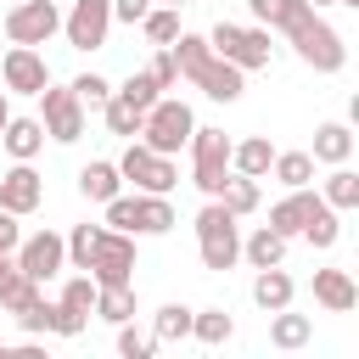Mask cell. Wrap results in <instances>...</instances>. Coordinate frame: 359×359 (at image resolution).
<instances>
[{
    "mask_svg": "<svg viewBox=\"0 0 359 359\" xmlns=\"http://www.w3.org/2000/svg\"><path fill=\"white\" fill-rule=\"evenodd\" d=\"M163 6H191V0H163Z\"/></svg>",
    "mask_w": 359,
    "mask_h": 359,
    "instance_id": "47",
    "label": "cell"
},
{
    "mask_svg": "<svg viewBox=\"0 0 359 359\" xmlns=\"http://www.w3.org/2000/svg\"><path fill=\"white\" fill-rule=\"evenodd\" d=\"M140 34H146L151 45H174V34H180V6H151V11L140 17Z\"/></svg>",
    "mask_w": 359,
    "mask_h": 359,
    "instance_id": "33",
    "label": "cell"
},
{
    "mask_svg": "<svg viewBox=\"0 0 359 359\" xmlns=\"http://www.w3.org/2000/svg\"><path fill=\"white\" fill-rule=\"evenodd\" d=\"M11 6H17V0H11Z\"/></svg>",
    "mask_w": 359,
    "mask_h": 359,
    "instance_id": "50",
    "label": "cell"
},
{
    "mask_svg": "<svg viewBox=\"0 0 359 359\" xmlns=\"http://www.w3.org/2000/svg\"><path fill=\"white\" fill-rule=\"evenodd\" d=\"M118 174H123V180H135V191H157V196H168V191H174V180H180L174 157L151 151L146 140H129V151L118 157Z\"/></svg>",
    "mask_w": 359,
    "mask_h": 359,
    "instance_id": "8",
    "label": "cell"
},
{
    "mask_svg": "<svg viewBox=\"0 0 359 359\" xmlns=\"http://www.w3.org/2000/svg\"><path fill=\"white\" fill-rule=\"evenodd\" d=\"M292 275L280 269V264H269V269H258L252 275V303L264 309V314H275V309H292Z\"/></svg>",
    "mask_w": 359,
    "mask_h": 359,
    "instance_id": "20",
    "label": "cell"
},
{
    "mask_svg": "<svg viewBox=\"0 0 359 359\" xmlns=\"http://www.w3.org/2000/svg\"><path fill=\"white\" fill-rule=\"evenodd\" d=\"M275 163V146L264 135H247V140H230V174H247V180H264Z\"/></svg>",
    "mask_w": 359,
    "mask_h": 359,
    "instance_id": "19",
    "label": "cell"
},
{
    "mask_svg": "<svg viewBox=\"0 0 359 359\" xmlns=\"http://www.w3.org/2000/svg\"><path fill=\"white\" fill-rule=\"evenodd\" d=\"M337 236H342V224H337V208H320V213L303 224V241H309V247H320V252H325V247H337Z\"/></svg>",
    "mask_w": 359,
    "mask_h": 359,
    "instance_id": "35",
    "label": "cell"
},
{
    "mask_svg": "<svg viewBox=\"0 0 359 359\" xmlns=\"http://www.w3.org/2000/svg\"><path fill=\"white\" fill-rule=\"evenodd\" d=\"M174 62H180V79H191L208 101H241V67L236 62H224V56H213V45H208V34H174Z\"/></svg>",
    "mask_w": 359,
    "mask_h": 359,
    "instance_id": "2",
    "label": "cell"
},
{
    "mask_svg": "<svg viewBox=\"0 0 359 359\" xmlns=\"http://www.w3.org/2000/svg\"><path fill=\"white\" fill-rule=\"evenodd\" d=\"M34 297H39V280H28V275H22V264L6 252V258H0V303L17 314V309H28Z\"/></svg>",
    "mask_w": 359,
    "mask_h": 359,
    "instance_id": "23",
    "label": "cell"
},
{
    "mask_svg": "<svg viewBox=\"0 0 359 359\" xmlns=\"http://www.w3.org/2000/svg\"><path fill=\"white\" fill-rule=\"evenodd\" d=\"M17 241H22V224H17V213H6V208H0V258H6V252H17Z\"/></svg>",
    "mask_w": 359,
    "mask_h": 359,
    "instance_id": "44",
    "label": "cell"
},
{
    "mask_svg": "<svg viewBox=\"0 0 359 359\" xmlns=\"http://www.w3.org/2000/svg\"><path fill=\"white\" fill-rule=\"evenodd\" d=\"M0 353H6V337H0Z\"/></svg>",
    "mask_w": 359,
    "mask_h": 359,
    "instance_id": "49",
    "label": "cell"
},
{
    "mask_svg": "<svg viewBox=\"0 0 359 359\" xmlns=\"http://www.w3.org/2000/svg\"><path fill=\"white\" fill-rule=\"evenodd\" d=\"M118 95H123V101H129V107H140V112H146V107H151V101H157V95H163V90H157V84H151V73H146V67H140V73H129V79H123V84H118Z\"/></svg>",
    "mask_w": 359,
    "mask_h": 359,
    "instance_id": "37",
    "label": "cell"
},
{
    "mask_svg": "<svg viewBox=\"0 0 359 359\" xmlns=\"http://www.w3.org/2000/svg\"><path fill=\"white\" fill-rule=\"evenodd\" d=\"M309 6H337V0H309Z\"/></svg>",
    "mask_w": 359,
    "mask_h": 359,
    "instance_id": "46",
    "label": "cell"
},
{
    "mask_svg": "<svg viewBox=\"0 0 359 359\" xmlns=\"http://www.w3.org/2000/svg\"><path fill=\"white\" fill-rule=\"evenodd\" d=\"M191 129H196V112H191L180 95H157V101L146 107V118H140V135H135V140H146L151 151L174 157V151L191 140Z\"/></svg>",
    "mask_w": 359,
    "mask_h": 359,
    "instance_id": "4",
    "label": "cell"
},
{
    "mask_svg": "<svg viewBox=\"0 0 359 359\" xmlns=\"http://www.w3.org/2000/svg\"><path fill=\"white\" fill-rule=\"evenodd\" d=\"M337 6H359V0H337Z\"/></svg>",
    "mask_w": 359,
    "mask_h": 359,
    "instance_id": "48",
    "label": "cell"
},
{
    "mask_svg": "<svg viewBox=\"0 0 359 359\" xmlns=\"http://www.w3.org/2000/svg\"><path fill=\"white\" fill-rule=\"evenodd\" d=\"M320 208H325V196H320V191H309V185H297L292 196H280V202L269 208V230H280V236L292 241V236H303V224H309Z\"/></svg>",
    "mask_w": 359,
    "mask_h": 359,
    "instance_id": "16",
    "label": "cell"
},
{
    "mask_svg": "<svg viewBox=\"0 0 359 359\" xmlns=\"http://www.w3.org/2000/svg\"><path fill=\"white\" fill-rule=\"evenodd\" d=\"M191 337L208 342V348H219V342L236 337V320H230L224 309H191Z\"/></svg>",
    "mask_w": 359,
    "mask_h": 359,
    "instance_id": "28",
    "label": "cell"
},
{
    "mask_svg": "<svg viewBox=\"0 0 359 359\" xmlns=\"http://www.w3.org/2000/svg\"><path fill=\"white\" fill-rule=\"evenodd\" d=\"M208 45H213V56H224V62H236L241 73H258V67H269V28L258 22V28H236V22H213V34H208Z\"/></svg>",
    "mask_w": 359,
    "mask_h": 359,
    "instance_id": "6",
    "label": "cell"
},
{
    "mask_svg": "<svg viewBox=\"0 0 359 359\" xmlns=\"http://www.w3.org/2000/svg\"><path fill=\"white\" fill-rule=\"evenodd\" d=\"M73 95H79V107H84V112H101V107H107V95H112V84H107L101 73H79V79H73Z\"/></svg>",
    "mask_w": 359,
    "mask_h": 359,
    "instance_id": "36",
    "label": "cell"
},
{
    "mask_svg": "<svg viewBox=\"0 0 359 359\" xmlns=\"http://www.w3.org/2000/svg\"><path fill=\"white\" fill-rule=\"evenodd\" d=\"M84 275H90L95 286H129V280H135V236H123V230H101V241H95Z\"/></svg>",
    "mask_w": 359,
    "mask_h": 359,
    "instance_id": "7",
    "label": "cell"
},
{
    "mask_svg": "<svg viewBox=\"0 0 359 359\" xmlns=\"http://www.w3.org/2000/svg\"><path fill=\"white\" fill-rule=\"evenodd\" d=\"M6 118H11V101H6V90H0V129H6Z\"/></svg>",
    "mask_w": 359,
    "mask_h": 359,
    "instance_id": "45",
    "label": "cell"
},
{
    "mask_svg": "<svg viewBox=\"0 0 359 359\" xmlns=\"http://www.w3.org/2000/svg\"><path fill=\"white\" fill-rule=\"evenodd\" d=\"M325 208H337V213H348V208H359V174L348 168V163H337L331 174H325Z\"/></svg>",
    "mask_w": 359,
    "mask_h": 359,
    "instance_id": "26",
    "label": "cell"
},
{
    "mask_svg": "<svg viewBox=\"0 0 359 359\" xmlns=\"http://www.w3.org/2000/svg\"><path fill=\"white\" fill-rule=\"evenodd\" d=\"M309 157H314V163H331V168L348 163V157H353V129H348V123H320Z\"/></svg>",
    "mask_w": 359,
    "mask_h": 359,
    "instance_id": "24",
    "label": "cell"
},
{
    "mask_svg": "<svg viewBox=\"0 0 359 359\" xmlns=\"http://www.w3.org/2000/svg\"><path fill=\"white\" fill-rule=\"evenodd\" d=\"M0 146H6L17 163H34V157H39V146H45V123H39V118H6Z\"/></svg>",
    "mask_w": 359,
    "mask_h": 359,
    "instance_id": "18",
    "label": "cell"
},
{
    "mask_svg": "<svg viewBox=\"0 0 359 359\" xmlns=\"http://www.w3.org/2000/svg\"><path fill=\"white\" fill-rule=\"evenodd\" d=\"M56 28H62L56 0H17V6L6 11V39H11V45H45Z\"/></svg>",
    "mask_w": 359,
    "mask_h": 359,
    "instance_id": "10",
    "label": "cell"
},
{
    "mask_svg": "<svg viewBox=\"0 0 359 359\" xmlns=\"http://www.w3.org/2000/svg\"><path fill=\"white\" fill-rule=\"evenodd\" d=\"M39 202H45V180H39L28 163H11V168L0 174V208L22 219V213H34Z\"/></svg>",
    "mask_w": 359,
    "mask_h": 359,
    "instance_id": "15",
    "label": "cell"
},
{
    "mask_svg": "<svg viewBox=\"0 0 359 359\" xmlns=\"http://www.w3.org/2000/svg\"><path fill=\"white\" fill-rule=\"evenodd\" d=\"M196 252H202V269H213V275L236 269V258H241V224L219 196H208V208L196 213Z\"/></svg>",
    "mask_w": 359,
    "mask_h": 359,
    "instance_id": "3",
    "label": "cell"
},
{
    "mask_svg": "<svg viewBox=\"0 0 359 359\" xmlns=\"http://www.w3.org/2000/svg\"><path fill=\"white\" fill-rule=\"evenodd\" d=\"M101 118H107V129H112V135L135 140V135H140V118H146V112H140V107H129V101H123V95L112 90V95H107V107H101Z\"/></svg>",
    "mask_w": 359,
    "mask_h": 359,
    "instance_id": "31",
    "label": "cell"
},
{
    "mask_svg": "<svg viewBox=\"0 0 359 359\" xmlns=\"http://www.w3.org/2000/svg\"><path fill=\"white\" fill-rule=\"evenodd\" d=\"M107 28H112V6L107 0H73V11L62 17V34H67L73 50H101Z\"/></svg>",
    "mask_w": 359,
    "mask_h": 359,
    "instance_id": "14",
    "label": "cell"
},
{
    "mask_svg": "<svg viewBox=\"0 0 359 359\" xmlns=\"http://www.w3.org/2000/svg\"><path fill=\"white\" fill-rule=\"evenodd\" d=\"M0 79H6V95H39L50 84V62L34 45H11L0 56Z\"/></svg>",
    "mask_w": 359,
    "mask_h": 359,
    "instance_id": "12",
    "label": "cell"
},
{
    "mask_svg": "<svg viewBox=\"0 0 359 359\" xmlns=\"http://www.w3.org/2000/svg\"><path fill=\"white\" fill-rule=\"evenodd\" d=\"M107 6H112V22H129V28L151 11V0H107Z\"/></svg>",
    "mask_w": 359,
    "mask_h": 359,
    "instance_id": "43",
    "label": "cell"
},
{
    "mask_svg": "<svg viewBox=\"0 0 359 359\" xmlns=\"http://www.w3.org/2000/svg\"><path fill=\"white\" fill-rule=\"evenodd\" d=\"M219 202H224L236 219H247V213L258 208V180H247V174H230V180L219 185Z\"/></svg>",
    "mask_w": 359,
    "mask_h": 359,
    "instance_id": "32",
    "label": "cell"
},
{
    "mask_svg": "<svg viewBox=\"0 0 359 359\" xmlns=\"http://www.w3.org/2000/svg\"><path fill=\"white\" fill-rule=\"evenodd\" d=\"M118 353H123V359H151V353H157V337H151V331H135V325L123 320V325H118Z\"/></svg>",
    "mask_w": 359,
    "mask_h": 359,
    "instance_id": "38",
    "label": "cell"
},
{
    "mask_svg": "<svg viewBox=\"0 0 359 359\" xmlns=\"http://www.w3.org/2000/svg\"><path fill=\"white\" fill-rule=\"evenodd\" d=\"M39 123H45V135H50L56 146H73V140L84 135V107H79L73 84H67V90H56V84L39 90Z\"/></svg>",
    "mask_w": 359,
    "mask_h": 359,
    "instance_id": "9",
    "label": "cell"
},
{
    "mask_svg": "<svg viewBox=\"0 0 359 359\" xmlns=\"http://www.w3.org/2000/svg\"><path fill=\"white\" fill-rule=\"evenodd\" d=\"M151 50H157V56L146 62L151 84H157V90H174V84H180V62H174V50H168V45H151Z\"/></svg>",
    "mask_w": 359,
    "mask_h": 359,
    "instance_id": "39",
    "label": "cell"
},
{
    "mask_svg": "<svg viewBox=\"0 0 359 359\" xmlns=\"http://www.w3.org/2000/svg\"><path fill=\"white\" fill-rule=\"evenodd\" d=\"M151 337H157V342H180V337H191V309H185V303H163L157 320H151Z\"/></svg>",
    "mask_w": 359,
    "mask_h": 359,
    "instance_id": "34",
    "label": "cell"
},
{
    "mask_svg": "<svg viewBox=\"0 0 359 359\" xmlns=\"http://www.w3.org/2000/svg\"><path fill=\"white\" fill-rule=\"evenodd\" d=\"M11 258L22 264V275H28V280H56V275L67 269V236H56V230H39V236H22Z\"/></svg>",
    "mask_w": 359,
    "mask_h": 359,
    "instance_id": "11",
    "label": "cell"
},
{
    "mask_svg": "<svg viewBox=\"0 0 359 359\" xmlns=\"http://www.w3.org/2000/svg\"><path fill=\"white\" fill-rule=\"evenodd\" d=\"M168 230H174V208H168V196L140 191V196H135V236H168Z\"/></svg>",
    "mask_w": 359,
    "mask_h": 359,
    "instance_id": "22",
    "label": "cell"
},
{
    "mask_svg": "<svg viewBox=\"0 0 359 359\" xmlns=\"http://www.w3.org/2000/svg\"><path fill=\"white\" fill-rule=\"evenodd\" d=\"M90 314H95V280H90V275H73V280L62 286L56 309H50V331H56V337H79V331L90 325Z\"/></svg>",
    "mask_w": 359,
    "mask_h": 359,
    "instance_id": "13",
    "label": "cell"
},
{
    "mask_svg": "<svg viewBox=\"0 0 359 359\" xmlns=\"http://www.w3.org/2000/svg\"><path fill=\"white\" fill-rule=\"evenodd\" d=\"M309 337H314V320H309V314L275 309V320H269V342H275V348H303Z\"/></svg>",
    "mask_w": 359,
    "mask_h": 359,
    "instance_id": "29",
    "label": "cell"
},
{
    "mask_svg": "<svg viewBox=\"0 0 359 359\" xmlns=\"http://www.w3.org/2000/svg\"><path fill=\"white\" fill-rule=\"evenodd\" d=\"M191 185L202 191V196H219V185L230 180V135L224 129H191Z\"/></svg>",
    "mask_w": 359,
    "mask_h": 359,
    "instance_id": "5",
    "label": "cell"
},
{
    "mask_svg": "<svg viewBox=\"0 0 359 359\" xmlns=\"http://www.w3.org/2000/svg\"><path fill=\"white\" fill-rule=\"evenodd\" d=\"M101 230H107V224H79V230L67 236V258H73V269H84V264H90V252H95Z\"/></svg>",
    "mask_w": 359,
    "mask_h": 359,
    "instance_id": "40",
    "label": "cell"
},
{
    "mask_svg": "<svg viewBox=\"0 0 359 359\" xmlns=\"http://www.w3.org/2000/svg\"><path fill=\"white\" fill-rule=\"evenodd\" d=\"M101 208H107V230H123V236H135V196H123V191H118V196H107Z\"/></svg>",
    "mask_w": 359,
    "mask_h": 359,
    "instance_id": "41",
    "label": "cell"
},
{
    "mask_svg": "<svg viewBox=\"0 0 359 359\" xmlns=\"http://www.w3.org/2000/svg\"><path fill=\"white\" fill-rule=\"evenodd\" d=\"M50 309H56V303H45V297H34L28 309H17V325H22L28 337H45V331H50Z\"/></svg>",
    "mask_w": 359,
    "mask_h": 359,
    "instance_id": "42",
    "label": "cell"
},
{
    "mask_svg": "<svg viewBox=\"0 0 359 359\" xmlns=\"http://www.w3.org/2000/svg\"><path fill=\"white\" fill-rule=\"evenodd\" d=\"M247 6H252V17H258L264 28H280L314 73H342L348 45H342V34L320 17V6H309V0H247Z\"/></svg>",
    "mask_w": 359,
    "mask_h": 359,
    "instance_id": "1",
    "label": "cell"
},
{
    "mask_svg": "<svg viewBox=\"0 0 359 359\" xmlns=\"http://www.w3.org/2000/svg\"><path fill=\"white\" fill-rule=\"evenodd\" d=\"M269 174H275L286 191H297V185H309V180H314V157H309V151H275Z\"/></svg>",
    "mask_w": 359,
    "mask_h": 359,
    "instance_id": "30",
    "label": "cell"
},
{
    "mask_svg": "<svg viewBox=\"0 0 359 359\" xmlns=\"http://www.w3.org/2000/svg\"><path fill=\"white\" fill-rule=\"evenodd\" d=\"M95 314H101L107 325L135 320V280H129V286H95Z\"/></svg>",
    "mask_w": 359,
    "mask_h": 359,
    "instance_id": "27",
    "label": "cell"
},
{
    "mask_svg": "<svg viewBox=\"0 0 359 359\" xmlns=\"http://www.w3.org/2000/svg\"><path fill=\"white\" fill-rule=\"evenodd\" d=\"M314 303L331 309V314H348V309L359 303L353 275H348V269H314Z\"/></svg>",
    "mask_w": 359,
    "mask_h": 359,
    "instance_id": "17",
    "label": "cell"
},
{
    "mask_svg": "<svg viewBox=\"0 0 359 359\" xmlns=\"http://www.w3.org/2000/svg\"><path fill=\"white\" fill-rule=\"evenodd\" d=\"M241 258H247L252 269H269V264H280V258H286V236H280V230H269V224H258L252 236H241Z\"/></svg>",
    "mask_w": 359,
    "mask_h": 359,
    "instance_id": "25",
    "label": "cell"
},
{
    "mask_svg": "<svg viewBox=\"0 0 359 359\" xmlns=\"http://www.w3.org/2000/svg\"><path fill=\"white\" fill-rule=\"evenodd\" d=\"M118 185H123V174H118V163H107V157H95V163L79 168V196H84V202H107V196H118Z\"/></svg>",
    "mask_w": 359,
    "mask_h": 359,
    "instance_id": "21",
    "label": "cell"
}]
</instances>
